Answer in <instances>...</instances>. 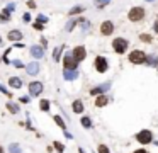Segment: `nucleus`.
Returning a JSON list of instances; mask_svg holds the SVG:
<instances>
[{
    "mask_svg": "<svg viewBox=\"0 0 158 153\" xmlns=\"http://www.w3.org/2000/svg\"><path fill=\"white\" fill-rule=\"evenodd\" d=\"M145 9L143 7H133L131 10L128 12V19L131 22H140V21H143L145 19Z\"/></svg>",
    "mask_w": 158,
    "mask_h": 153,
    "instance_id": "f257e3e1",
    "label": "nucleus"
},
{
    "mask_svg": "<svg viewBox=\"0 0 158 153\" xmlns=\"http://www.w3.org/2000/svg\"><path fill=\"white\" fill-rule=\"evenodd\" d=\"M145 58H146V55H145V51H141V49L131 51V53H129V56H128V60L133 63V65H143Z\"/></svg>",
    "mask_w": 158,
    "mask_h": 153,
    "instance_id": "f03ea898",
    "label": "nucleus"
},
{
    "mask_svg": "<svg viewBox=\"0 0 158 153\" xmlns=\"http://www.w3.org/2000/svg\"><path fill=\"white\" fill-rule=\"evenodd\" d=\"M128 39L126 37H116L114 41H112V48H114V51L118 53V55H122V53H126V49H128Z\"/></svg>",
    "mask_w": 158,
    "mask_h": 153,
    "instance_id": "7ed1b4c3",
    "label": "nucleus"
},
{
    "mask_svg": "<svg viewBox=\"0 0 158 153\" xmlns=\"http://www.w3.org/2000/svg\"><path fill=\"white\" fill-rule=\"evenodd\" d=\"M136 139L141 143V145H148V143L153 141V133L148 131V129H143V131H140L136 135Z\"/></svg>",
    "mask_w": 158,
    "mask_h": 153,
    "instance_id": "20e7f679",
    "label": "nucleus"
},
{
    "mask_svg": "<svg viewBox=\"0 0 158 153\" xmlns=\"http://www.w3.org/2000/svg\"><path fill=\"white\" fill-rule=\"evenodd\" d=\"M94 65H95V70L99 73H106L107 68H109V65H107V60L104 58V56H97L95 61H94Z\"/></svg>",
    "mask_w": 158,
    "mask_h": 153,
    "instance_id": "39448f33",
    "label": "nucleus"
},
{
    "mask_svg": "<svg viewBox=\"0 0 158 153\" xmlns=\"http://www.w3.org/2000/svg\"><path fill=\"white\" fill-rule=\"evenodd\" d=\"M43 88H44V85L41 82H31L29 84V95L31 97H37V95H41Z\"/></svg>",
    "mask_w": 158,
    "mask_h": 153,
    "instance_id": "423d86ee",
    "label": "nucleus"
},
{
    "mask_svg": "<svg viewBox=\"0 0 158 153\" xmlns=\"http://www.w3.org/2000/svg\"><path fill=\"white\" fill-rule=\"evenodd\" d=\"M63 65H65V68H68V70H77L78 61L73 58V55H71V53H66L65 60H63Z\"/></svg>",
    "mask_w": 158,
    "mask_h": 153,
    "instance_id": "0eeeda50",
    "label": "nucleus"
},
{
    "mask_svg": "<svg viewBox=\"0 0 158 153\" xmlns=\"http://www.w3.org/2000/svg\"><path fill=\"white\" fill-rule=\"evenodd\" d=\"M112 33H114V24H112V21H104L102 24H100V34H102V36H110Z\"/></svg>",
    "mask_w": 158,
    "mask_h": 153,
    "instance_id": "6e6552de",
    "label": "nucleus"
},
{
    "mask_svg": "<svg viewBox=\"0 0 158 153\" xmlns=\"http://www.w3.org/2000/svg\"><path fill=\"white\" fill-rule=\"evenodd\" d=\"M71 55H73V58L77 60V61H83V60L87 58V49H85L83 46H77V48H73Z\"/></svg>",
    "mask_w": 158,
    "mask_h": 153,
    "instance_id": "1a4fd4ad",
    "label": "nucleus"
},
{
    "mask_svg": "<svg viewBox=\"0 0 158 153\" xmlns=\"http://www.w3.org/2000/svg\"><path fill=\"white\" fill-rule=\"evenodd\" d=\"M31 55H33L34 58H37V60L44 58V48L37 46V44H33V46H31Z\"/></svg>",
    "mask_w": 158,
    "mask_h": 153,
    "instance_id": "9d476101",
    "label": "nucleus"
},
{
    "mask_svg": "<svg viewBox=\"0 0 158 153\" xmlns=\"http://www.w3.org/2000/svg\"><path fill=\"white\" fill-rule=\"evenodd\" d=\"M7 39L12 41V43H17V41L22 39V33H21V31H17V29H12V31H9Z\"/></svg>",
    "mask_w": 158,
    "mask_h": 153,
    "instance_id": "9b49d317",
    "label": "nucleus"
},
{
    "mask_svg": "<svg viewBox=\"0 0 158 153\" xmlns=\"http://www.w3.org/2000/svg\"><path fill=\"white\" fill-rule=\"evenodd\" d=\"M109 87H110V82H106V84L99 85V87H94L92 90H90V94H92V95H99V94H104V92H106V90H109Z\"/></svg>",
    "mask_w": 158,
    "mask_h": 153,
    "instance_id": "f8f14e48",
    "label": "nucleus"
},
{
    "mask_svg": "<svg viewBox=\"0 0 158 153\" xmlns=\"http://www.w3.org/2000/svg\"><path fill=\"white\" fill-rule=\"evenodd\" d=\"M26 72L29 73V75H37V73H39V63L31 61L29 65H26Z\"/></svg>",
    "mask_w": 158,
    "mask_h": 153,
    "instance_id": "ddd939ff",
    "label": "nucleus"
},
{
    "mask_svg": "<svg viewBox=\"0 0 158 153\" xmlns=\"http://www.w3.org/2000/svg\"><path fill=\"white\" fill-rule=\"evenodd\" d=\"M109 100H110V99L107 97V95L99 94V95H97V99H95V106L97 107H106L107 104H109Z\"/></svg>",
    "mask_w": 158,
    "mask_h": 153,
    "instance_id": "4468645a",
    "label": "nucleus"
},
{
    "mask_svg": "<svg viewBox=\"0 0 158 153\" xmlns=\"http://www.w3.org/2000/svg\"><path fill=\"white\" fill-rule=\"evenodd\" d=\"M63 76H65L66 80H75L78 76V73H77V70H68V68H65L63 70Z\"/></svg>",
    "mask_w": 158,
    "mask_h": 153,
    "instance_id": "2eb2a0df",
    "label": "nucleus"
},
{
    "mask_svg": "<svg viewBox=\"0 0 158 153\" xmlns=\"http://www.w3.org/2000/svg\"><path fill=\"white\" fill-rule=\"evenodd\" d=\"M9 85H10L12 88H21L22 87V80L19 78V76H10V78H9Z\"/></svg>",
    "mask_w": 158,
    "mask_h": 153,
    "instance_id": "dca6fc26",
    "label": "nucleus"
},
{
    "mask_svg": "<svg viewBox=\"0 0 158 153\" xmlns=\"http://www.w3.org/2000/svg\"><path fill=\"white\" fill-rule=\"evenodd\" d=\"M71 109H73V112H77V114H82L83 112V102L82 100H75L73 104H71Z\"/></svg>",
    "mask_w": 158,
    "mask_h": 153,
    "instance_id": "f3484780",
    "label": "nucleus"
},
{
    "mask_svg": "<svg viewBox=\"0 0 158 153\" xmlns=\"http://www.w3.org/2000/svg\"><path fill=\"white\" fill-rule=\"evenodd\" d=\"M145 63H148L150 66H156L158 65V56L156 55H148L145 58Z\"/></svg>",
    "mask_w": 158,
    "mask_h": 153,
    "instance_id": "a211bd4d",
    "label": "nucleus"
},
{
    "mask_svg": "<svg viewBox=\"0 0 158 153\" xmlns=\"http://www.w3.org/2000/svg\"><path fill=\"white\" fill-rule=\"evenodd\" d=\"M61 51H63V46H56L55 51H53V60L55 61H60V58H61Z\"/></svg>",
    "mask_w": 158,
    "mask_h": 153,
    "instance_id": "6ab92c4d",
    "label": "nucleus"
},
{
    "mask_svg": "<svg viewBox=\"0 0 158 153\" xmlns=\"http://www.w3.org/2000/svg\"><path fill=\"white\" fill-rule=\"evenodd\" d=\"M83 10H85V7H82V5H75V7L70 9V15H78V14H82Z\"/></svg>",
    "mask_w": 158,
    "mask_h": 153,
    "instance_id": "aec40b11",
    "label": "nucleus"
},
{
    "mask_svg": "<svg viewBox=\"0 0 158 153\" xmlns=\"http://www.w3.org/2000/svg\"><path fill=\"white\" fill-rule=\"evenodd\" d=\"M7 109H9V112H12V114L19 112V106H17V104H14V102H7Z\"/></svg>",
    "mask_w": 158,
    "mask_h": 153,
    "instance_id": "412c9836",
    "label": "nucleus"
},
{
    "mask_svg": "<svg viewBox=\"0 0 158 153\" xmlns=\"http://www.w3.org/2000/svg\"><path fill=\"white\" fill-rule=\"evenodd\" d=\"M49 107H51V106H49V100H46V99L39 102V109L44 111V112H46V111H49Z\"/></svg>",
    "mask_w": 158,
    "mask_h": 153,
    "instance_id": "4be33fe9",
    "label": "nucleus"
},
{
    "mask_svg": "<svg viewBox=\"0 0 158 153\" xmlns=\"http://www.w3.org/2000/svg\"><path fill=\"white\" fill-rule=\"evenodd\" d=\"M53 119H55V123H56V124H58V126H60V128H61V129H66V124H65V121H63V119H61V117H60V116H58V114H56V116H55V117H53Z\"/></svg>",
    "mask_w": 158,
    "mask_h": 153,
    "instance_id": "5701e85b",
    "label": "nucleus"
},
{
    "mask_svg": "<svg viewBox=\"0 0 158 153\" xmlns=\"http://www.w3.org/2000/svg\"><path fill=\"white\" fill-rule=\"evenodd\" d=\"M9 19H10V12L7 9H4V10L0 12V21H9Z\"/></svg>",
    "mask_w": 158,
    "mask_h": 153,
    "instance_id": "b1692460",
    "label": "nucleus"
},
{
    "mask_svg": "<svg viewBox=\"0 0 158 153\" xmlns=\"http://www.w3.org/2000/svg\"><path fill=\"white\" fill-rule=\"evenodd\" d=\"M109 2H110V0H95L94 4H95V7H97V9H104L107 4H109Z\"/></svg>",
    "mask_w": 158,
    "mask_h": 153,
    "instance_id": "393cba45",
    "label": "nucleus"
},
{
    "mask_svg": "<svg viewBox=\"0 0 158 153\" xmlns=\"http://www.w3.org/2000/svg\"><path fill=\"white\" fill-rule=\"evenodd\" d=\"M80 123H82V126H83V128H92V121H90V117H87V116L82 117Z\"/></svg>",
    "mask_w": 158,
    "mask_h": 153,
    "instance_id": "a878e982",
    "label": "nucleus"
},
{
    "mask_svg": "<svg viewBox=\"0 0 158 153\" xmlns=\"http://www.w3.org/2000/svg\"><path fill=\"white\" fill-rule=\"evenodd\" d=\"M80 21H82V19H78V21H70L68 24H66V27H65V29H66V31H73V29H75V26H77Z\"/></svg>",
    "mask_w": 158,
    "mask_h": 153,
    "instance_id": "bb28decb",
    "label": "nucleus"
},
{
    "mask_svg": "<svg viewBox=\"0 0 158 153\" xmlns=\"http://www.w3.org/2000/svg\"><path fill=\"white\" fill-rule=\"evenodd\" d=\"M53 146L56 148V151H58V153L65 151V145H63V143H60V141H55V143H53Z\"/></svg>",
    "mask_w": 158,
    "mask_h": 153,
    "instance_id": "cd10ccee",
    "label": "nucleus"
},
{
    "mask_svg": "<svg viewBox=\"0 0 158 153\" xmlns=\"http://www.w3.org/2000/svg\"><path fill=\"white\" fill-rule=\"evenodd\" d=\"M140 39L143 41V43H151V36H150V34H140Z\"/></svg>",
    "mask_w": 158,
    "mask_h": 153,
    "instance_id": "c85d7f7f",
    "label": "nucleus"
},
{
    "mask_svg": "<svg viewBox=\"0 0 158 153\" xmlns=\"http://www.w3.org/2000/svg\"><path fill=\"white\" fill-rule=\"evenodd\" d=\"M97 153H110L109 148H107L106 145H99V148H97Z\"/></svg>",
    "mask_w": 158,
    "mask_h": 153,
    "instance_id": "c756f323",
    "label": "nucleus"
},
{
    "mask_svg": "<svg viewBox=\"0 0 158 153\" xmlns=\"http://www.w3.org/2000/svg\"><path fill=\"white\" fill-rule=\"evenodd\" d=\"M37 22H41V24H46V22H48V17H46L44 14H39V15H37Z\"/></svg>",
    "mask_w": 158,
    "mask_h": 153,
    "instance_id": "7c9ffc66",
    "label": "nucleus"
},
{
    "mask_svg": "<svg viewBox=\"0 0 158 153\" xmlns=\"http://www.w3.org/2000/svg\"><path fill=\"white\" fill-rule=\"evenodd\" d=\"M33 27H34V29H36V31H43L44 29V24H41V22H34V24H33Z\"/></svg>",
    "mask_w": 158,
    "mask_h": 153,
    "instance_id": "2f4dec72",
    "label": "nucleus"
},
{
    "mask_svg": "<svg viewBox=\"0 0 158 153\" xmlns=\"http://www.w3.org/2000/svg\"><path fill=\"white\" fill-rule=\"evenodd\" d=\"M10 153H21V148H19V145H10Z\"/></svg>",
    "mask_w": 158,
    "mask_h": 153,
    "instance_id": "473e14b6",
    "label": "nucleus"
},
{
    "mask_svg": "<svg viewBox=\"0 0 158 153\" xmlns=\"http://www.w3.org/2000/svg\"><path fill=\"white\" fill-rule=\"evenodd\" d=\"M12 65H14L15 68H24V65H22L21 60H15V61H12Z\"/></svg>",
    "mask_w": 158,
    "mask_h": 153,
    "instance_id": "72a5a7b5",
    "label": "nucleus"
},
{
    "mask_svg": "<svg viewBox=\"0 0 158 153\" xmlns=\"http://www.w3.org/2000/svg\"><path fill=\"white\" fill-rule=\"evenodd\" d=\"M27 7H29V9H36V2H34V0H27Z\"/></svg>",
    "mask_w": 158,
    "mask_h": 153,
    "instance_id": "f704fd0d",
    "label": "nucleus"
},
{
    "mask_svg": "<svg viewBox=\"0 0 158 153\" xmlns=\"http://www.w3.org/2000/svg\"><path fill=\"white\" fill-rule=\"evenodd\" d=\"M22 21H24V22H29V21H31V14H27V12H26V14L22 15Z\"/></svg>",
    "mask_w": 158,
    "mask_h": 153,
    "instance_id": "c9c22d12",
    "label": "nucleus"
},
{
    "mask_svg": "<svg viewBox=\"0 0 158 153\" xmlns=\"http://www.w3.org/2000/svg\"><path fill=\"white\" fill-rule=\"evenodd\" d=\"M0 92H4L5 95H9V97H10V92H7V88H5L4 85H0Z\"/></svg>",
    "mask_w": 158,
    "mask_h": 153,
    "instance_id": "e433bc0d",
    "label": "nucleus"
},
{
    "mask_svg": "<svg viewBox=\"0 0 158 153\" xmlns=\"http://www.w3.org/2000/svg\"><path fill=\"white\" fill-rule=\"evenodd\" d=\"M41 46H43V48H46V46H48V41L44 39V37H43V39H41Z\"/></svg>",
    "mask_w": 158,
    "mask_h": 153,
    "instance_id": "4c0bfd02",
    "label": "nucleus"
},
{
    "mask_svg": "<svg viewBox=\"0 0 158 153\" xmlns=\"http://www.w3.org/2000/svg\"><path fill=\"white\" fill-rule=\"evenodd\" d=\"M14 9H15V5H14V4H10V5H9V7H7V10H9V12H12V10H14Z\"/></svg>",
    "mask_w": 158,
    "mask_h": 153,
    "instance_id": "58836bf2",
    "label": "nucleus"
},
{
    "mask_svg": "<svg viewBox=\"0 0 158 153\" xmlns=\"http://www.w3.org/2000/svg\"><path fill=\"white\" fill-rule=\"evenodd\" d=\"M21 102H24V104H26V102H29V97H21Z\"/></svg>",
    "mask_w": 158,
    "mask_h": 153,
    "instance_id": "ea45409f",
    "label": "nucleus"
},
{
    "mask_svg": "<svg viewBox=\"0 0 158 153\" xmlns=\"http://www.w3.org/2000/svg\"><path fill=\"white\" fill-rule=\"evenodd\" d=\"M153 31H155V33H158V21L155 22V26H153Z\"/></svg>",
    "mask_w": 158,
    "mask_h": 153,
    "instance_id": "a19ab883",
    "label": "nucleus"
},
{
    "mask_svg": "<svg viewBox=\"0 0 158 153\" xmlns=\"http://www.w3.org/2000/svg\"><path fill=\"white\" fill-rule=\"evenodd\" d=\"M134 153H148V151H146V150H143V148H141V150H136Z\"/></svg>",
    "mask_w": 158,
    "mask_h": 153,
    "instance_id": "79ce46f5",
    "label": "nucleus"
},
{
    "mask_svg": "<svg viewBox=\"0 0 158 153\" xmlns=\"http://www.w3.org/2000/svg\"><path fill=\"white\" fill-rule=\"evenodd\" d=\"M0 153H5V151H4V146H0Z\"/></svg>",
    "mask_w": 158,
    "mask_h": 153,
    "instance_id": "37998d69",
    "label": "nucleus"
},
{
    "mask_svg": "<svg viewBox=\"0 0 158 153\" xmlns=\"http://www.w3.org/2000/svg\"><path fill=\"white\" fill-rule=\"evenodd\" d=\"M146 2H153V0H146Z\"/></svg>",
    "mask_w": 158,
    "mask_h": 153,
    "instance_id": "c03bdc74",
    "label": "nucleus"
},
{
    "mask_svg": "<svg viewBox=\"0 0 158 153\" xmlns=\"http://www.w3.org/2000/svg\"><path fill=\"white\" fill-rule=\"evenodd\" d=\"M0 44H2V37H0Z\"/></svg>",
    "mask_w": 158,
    "mask_h": 153,
    "instance_id": "a18cd8bd",
    "label": "nucleus"
}]
</instances>
